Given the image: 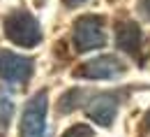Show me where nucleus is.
Here are the masks:
<instances>
[{"label": "nucleus", "instance_id": "1", "mask_svg": "<svg viewBox=\"0 0 150 137\" xmlns=\"http://www.w3.org/2000/svg\"><path fill=\"white\" fill-rule=\"evenodd\" d=\"M5 35L9 42L30 49V47H37L42 42V28L30 12L16 9L5 19Z\"/></svg>", "mask_w": 150, "mask_h": 137}, {"label": "nucleus", "instance_id": "2", "mask_svg": "<svg viewBox=\"0 0 150 137\" xmlns=\"http://www.w3.org/2000/svg\"><path fill=\"white\" fill-rule=\"evenodd\" d=\"M72 39H74L76 51H81V54L104 47L106 44V26H104V19L102 16H95V14L81 16L74 26Z\"/></svg>", "mask_w": 150, "mask_h": 137}, {"label": "nucleus", "instance_id": "3", "mask_svg": "<svg viewBox=\"0 0 150 137\" xmlns=\"http://www.w3.org/2000/svg\"><path fill=\"white\" fill-rule=\"evenodd\" d=\"M46 107H49V98L46 91H39L37 95L25 102L23 114H21V137H42L46 130Z\"/></svg>", "mask_w": 150, "mask_h": 137}, {"label": "nucleus", "instance_id": "4", "mask_svg": "<svg viewBox=\"0 0 150 137\" xmlns=\"http://www.w3.org/2000/svg\"><path fill=\"white\" fill-rule=\"evenodd\" d=\"M33 77V58L14 51L0 54V79L7 84H25Z\"/></svg>", "mask_w": 150, "mask_h": 137}, {"label": "nucleus", "instance_id": "5", "mask_svg": "<svg viewBox=\"0 0 150 137\" xmlns=\"http://www.w3.org/2000/svg\"><path fill=\"white\" fill-rule=\"evenodd\" d=\"M120 75H125V63L115 56H97L76 70V77L83 79H118Z\"/></svg>", "mask_w": 150, "mask_h": 137}, {"label": "nucleus", "instance_id": "6", "mask_svg": "<svg viewBox=\"0 0 150 137\" xmlns=\"http://www.w3.org/2000/svg\"><path fill=\"white\" fill-rule=\"evenodd\" d=\"M86 112L88 116L93 118L97 126H104L109 128L113 121H115V114H118V98L113 93H99V95H93L86 105Z\"/></svg>", "mask_w": 150, "mask_h": 137}, {"label": "nucleus", "instance_id": "7", "mask_svg": "<svg viewBox=\"0 0 150 137\" xmlns=\"http://www.w3.org/2000/svg\"><path fill=\"white\" fill-rule=\"evenodd\" d=\"M115 42L122 51H127L129 56H139L141 51V28L134 23V21H122L115 26Z\"/></svg>", "mask_w": 150, "mask_h": 137}, {"label": "nucleus", "instance_id": "8", "mask_svg": "<svg viewBox=\"0 0 150 137\" xmlns=\"http://www.w3.org/2000/svg\"><path fill=\"white\" fill-rule=\"evenodd\" d=\"M81 95H86L81 88H72V91H67V93L60 98V109H62V112H72V109H76V107L81 105Z\"/></svg>", "mask_w": 150, "mask_h": 137}, {"label": "nucleus", "instance_id": "9", "mask_svg": "<svg viewBox=\"0 0 150 137\" xmlns=\"http://www.w3.org/2000/svg\"><path fill=\"white\" fill-rule=\"evenodd\" d=\"M14 114V105H12V100L7 93H2V88H0V123L2 126H7L9 123V118Z\"/></svg>", "mask_w": 150, "mask_h": 137}, {"label": "nucleus", "instance_id": "10", "mask_svg": "<svg viewBox=\"0 0 150 137\" xmlns=\"http://www.w3.org/2000/svg\"><path fill=\"white\" fill-rule=\"evenodd\" d=\"M62 137H93V128L90 126H81V123H76L72 126L69 130H65V135Z\"/></svg>", "mask_w": 150, "mask_h": 137}, {"label": "nucleus", "instance_id": "11", "mask_svg": "<svg viewBox=\"0 0 150 137\" xmlns=\"http://www.w3.org/2000/svg\"><path fill=\"white\" fill-rule=\"evenodd\" d=\"M141 5H143V14L150 19V0H141Z\"/></svg>", "mask_w": 150, "mask_h": 137}, {"label": "nucleus", "instance_id": "12", "mask_svg": "<svg viewBox=\"0 0 150 137\" xmlns=\"http://www.w3.org/2000/svg\"><path fill=\"white\" fill-rule=\"evenodd\" d=\"M79 2H83V0H65V5H69V7H74V5H79Z\"/></svg>", "mask_w": 150, "mask_h": 137}]
</instances>
